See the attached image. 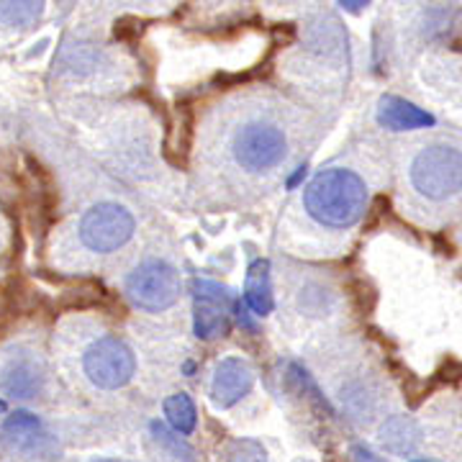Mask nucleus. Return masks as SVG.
Masks as SVG:
<instances>
[{
  "label": "nucleus",
  "mask_w": 462,
  "mask_h": 462,
  "mask_svg": "<svg viewBox=\"0 0 462 462\" xmlns=\"http://www.w3.org/2000/svg\"><path fill=\"white\" fill-rule=\"evenodd\" d=\"M306 211L319 224L345 229L360 221L367 206V185L352 170L331 167L319 172L306 188Z\"/></svg>",
  "instance_id": "f257e3e1"
},
{
  "label": "nucleus",
  "mask_w": 462,
  "mask_h": 462,
  "mask_svg": "<svg viewBox=\"0 0 462 462\" xmlns=\"http://www.w3.org/2000/svg\"><path fill=\"white\" fill-rule=\"evenodd\" d=\"M413 188L431 200H445L462 190V152L447 144L421 149L411 165Z\"/></svg>",
  "instance_id": "f03ea898"
},
{
  "label": "nucleus",
  "mask_w": 462,
  "mask_h": 462,
  "mask_svg": "<svg viewBox=\"0 0 462 462\" xmlns=\"http://www.w3.org/2000/svg\"><path fill=\"white\" fill-rule=\"evenodd\" d=\"M231 149L236 162L249 170V172H264L281 165L288 154V139L282 129L267 121H249L245 126H239L234 139H231Z\"/></svg>",
  "instance_id": "7ed1b4c3"
},
{
  "label": "nucleus",
  "mask_w": 462,
  "mask_h": 462,
  "mask_svg": "<svg viewBox=\"0 0 462 462\" xmlns=\"http://www.w3.org/2000/svg\"><path fill=\"white\" fill-rule=\"evenodd\" d=\"M83 370L93 385H98L103 391H118L134 378L136 360L124 339L103 337L85 349Z\"/></svg>",
  "instance_id": "20e7f679"
},
{
  "label": "nucleus",
  "mask_w": 462,
  "mask_h": 462,
  "mask_svg": "<svg viewBox=\"0 0 462 462\" xmlns=\"http://www.w3.org/2000/svg\"><path fill=\"white\" fill-rule=\"evenodd\" d=\"M126 293L144 311H165L180 296V275L172 264L147 260L129 273Z\"/></svg>",
  "instance_id": "39448f33"
},
{
  "label": "nucleus",
  "mask_w": 462,
  "mask_h": 462,
  "mask_svg": "<svg viewBox=\"0 0 462 462\" xmlns=\"http://www.w3.org/2000/svg\"><path fill=\"white\" fill-rule=\"evenodd\" d=\"M80 242L93 252H116L134 234V216L118 203H98L80 218Z\"/></svg>",
  "instance_id": "423d86ee"
},
{
  "label": "nucleus",
  "mask_w": 462,
  "mask_h": 462,
  "mask_svg": "<svg viewBox=\"0 0 462 462\" xmlns=\"http://www.w3.org/2000/svg\"><path fill=\"white\" fill-rule=\"evenodd\" d=\"M3 447L23 460H50L57 452V439L47 424L32 411H14L0 427Z\"/></svg>",
  "instance_id": "0eeeda50"
},
{
  "label": "nucleus",
  "mask_w": 462,
  "mask_h": 462,
  "mask_svg": "<svg viewBox=\"0 0 462 462\" xmlns=\"http://www.w3.org/2000/svg\"><path fill=\"white\" fill-rule=\"evenodd\" d=\"M193 327L200 339H216L229 331L231 293L211 281H193Z\"/></svg>",
  "instance_id": "6e6552de"
},
{
  "label": "nucleus",
  "mask_w": 462,
  "mask_h": 462,
  "mask_svg": "<svg viewBox=\"0 0 462 462\" xmlns=\"http://www.w3.org/2000/svg\"><path fill=\"white\" fill-rule=\"evenodd\" d=\"M47 391V367L33 352H14L0 367V393L11 401H36Z\"/></svg>",
  "instance_id": "1a4fd4ad"
},
{
  "label": "nucleus",
  "mask_w": 462,
  "mask_h": 462,
  "mask_svg": "<svg viewBox=\"0 0 462 462\" xmlns=\"http://www.w3.org/2000/svg\"><path fill=\"white\" fill-rule=\"evenodd\" d=\"M254 375L242 357H226L216 365L211 378V398L218 409H231L252 391Z\"/></svg>",
  "instance_id": "9d476101"
},
{
  "label": "nucleus",
  "mask_w": 462,
  "mask_h": 462,
  "mask_svg": "<svg viewBox=\"0 0 462 462\" xmlns=\"http://www.w3.org/2000/svg\"><path fill=\"white\" fill-rule=\"evenodd\" d=\"M378 121L385 129H393V132H411V129L431 126L434 116L421 111L419 106H413L409 100L385 96L378 106Z\"/></svg>",
  "instance_id": "9b49d317"
},
{
  "label": "nucleus",
  "mask_w": 462,
  "mask_h": 462,
  "mask_svg": "<svg viewBox=\"0 0 462 462\" xmlns=\"http://www.w3.org/2000/svg\"><path fill=\"white\" fill-rule=\"evenodd\" d=\"M380 445L385 447L391 455L409 457L421 445V430L409 416H391L380 427Z\"/></svg>",
  "instance_id": "f8f14e48"
},
{
  "label": "nucleus",
  "mask_w": 462,
  "mask_h": 462,
  "mask_svg": "<svg viewBox=\"0 0 462 462\" xmlns=\"http://www.w3.org/2000/svg\"><path fill=\"white\" fill-rule=\"evenodd\" d=\"M245 300L257 316H267L273 311V282H270V263L267 260H254L247 270V282H245Z\"/></svg>",
  "instance_id": "ddd939ff"
},
{
  "label": "nucleus",
  "mask_w": 462,
  "mask_h": 462,
  "mask_svg": "<svg viewBox=\"0 0 462 462\" xmlns=\"http://www.w3.org/2000/svg\"><path fill=\"white\" fill-rule=\"evenodd\" d=\"M165 416L167 424L172 430L188 437L196 431V424H199V413H196V403L190 401L188 393H175L165 401Z\"/></svg>",
  "instance_id": "4468645a"
},
{
  "label": "nucleus",
  "mask_w": 462,
  "mask_h": 462,
  "mask_svg": "<svg viewBox=\"0 0 462 462\" xmlns=\"http://www.w3.org/2000/svg\"><path fill=\"white\" fill-rule=\"evenodd\" d=\"M44 14V0H0V23L5 26H32Z\"/></svg>",
  "instance_id": "2eb2a0df"
},
{
  "label": "nucleus",
  "mask_w": 462,
  "mask_h": 462,
  "mask_svg": "<svg viewBox=\"0 0 462 462\" xmlns=\"http://www.w3.org/2000/svg\"><path fill=\"white\" fill-rule=\"evenodd\" d=\"M218 462H267V452L254 439H231L221 447Z\"/></svg>",
  "instance_id": "dca6fc26"
},
{
  "label": "nucleus",
  "mask_w": 462,
  "mask_h": 462,
  "mask_svg": "<svg viewBox=\"0 0 462 462\" xmlns=\"http://www.w3.org/2000/svg\"><path fill=\"white\" fill-rule=\"evenodd\" d=\"M152 434H154V439L160 442V445H165L167 449H172V455L180 460V455H182V460H190L193 457V452H190V447H185L180 442V439H172V434L162 427V424H152Z\"/></svg>",
  "instance_id": "f3484780"
},
{
  "label": "nucleus",
  "mask_w": 462,
  "mask_h": 462,
  "mask_svg": "<svg viewBox=\"0 0 462 462\" xmlns=\"http://www.w3.org/2000/svg\"><path fill=\"white\" fill-rule=\"evenodd\" d=\"M339 3L345 5L349 14H360V11H363V8L367 5V3H370V0H339Z\"/></svg>",
  "instance_id": "a211bd4d"
},
{
  "label": "nucleus",
  "mask_w": 462,
  "mask_h": 462,
  "mask_svg": "<svg viewBox=\"0 0 462 462\" xmlns=\"http://www.w3.org/2000/svg\"><path fill=\"white\" fill-rule=\"evenodd\" d=\"M355 455H357V460L360 462H380L375 460V455H373V452H367V449H363V447H357V449H355Z\"/></svg>",
  "instance_id": "6ab92c4d"
},
{
  "label": "nucleus",
  "mask_w": 462,
  "mask_h": 462,
  "mask_svg": "<svg viewBox=\"0 0 462 462\" xmlns=\"http://www.w3.org/2000/svg\"><path fill=\"white\" fill-rule=\"evenodd\" d=\"M93 462H124V460H114V457H100V460H93Z\"/></svg>",
  "instance_id": "aec40b11"
}]
</instances>
